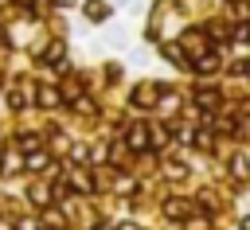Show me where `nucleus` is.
Listing matches in <instances>:
<instances>
[{
    "label": "nucleus",
    "mask_w": 250,
    "mask_h": 230,
    "mask_svg": "<svg viewBox=\"0 0 250 230\" xmlns=\"http://www.w3.org/2000/svg\"><path fill=\"white\" fill-rule=\"evenodd\" d=\"M94 230H109V226H94Z\"/></svg>",
    "instance_id": "obj_23"
},
{
    "label": "nucleus",
    "mask_w": 250,
    "mask_h": 230,
    "mask_svg": "<svg viewBox=\"0 0 250 230\" xmlns=\"http://www.w3.org/2000/svg\"><path fill=\"white\" fill-rule=\"evenodd\" d=\"M27 195H31L35 207H51V203H55V187H31Z\"/></svg>",
    "instance_id": "obj_6"
},
{
    "label": "nucleus",
    "mask_w": 250,
    "mask_h": 230,
    "mask_svg": "<svg viewBox=\"0 0 250 230\" xmlns=\"http://www.w3.org/2000/svg\"><path fill=\"white\" fill-rule=\"evenodd\" d=\"M86 16H90V19H105V16H109V8H105L102 0H90V4H86Z\"/></svg>",
    "instance_id": "obj_12"
},
{
    "label": "nucleus",
    "mask_w": 250,
    "mask_h": 230,
    "mask_svg": "<svg viewBox=\"0 0 250 230\" xmlns=\"http://www.w3.org/2000/svg\"><path fill=\"white\" fill-rule=\"evenodd\" d=\"M35 101H39V105H43V109H55V105H59V101H62V97H59V90H47V86H43V90H39V97H35Z\"/></svg>",
    "instance_id": "obj_8"
},
{
    "label": "nucleus",
    "mask_w": 250,
    "mask_h": 230,
    "mask_svg": "<svg viewBox=\"0 0 250 230\" xmlns=\"http://www.w3.org/2000/svg\"><path fill=\"white\" fill-rule=\"evenodd\" d=\"M230 175L250 179V160H246V156H234V160H230Z\"/></svg>",
    "instance_id": "obj_10"
},
{
    "label": "nucleus",
    "mask_w": 250,
    "mask_h": 230,
    "mask_svg": "<svg viewBox=\"0 0 250 230\" xmlns=\"http://www.w3.org/2000/svg\"><path fill=\"white\" fill-rule=\"evenodd\" d=\"M0 164H4V172H20V168H27V160L20 156V148H16V152H8Z\"/></svg>",
    "instance_id": "obj_9"
},
{
    "label": "nucleus",
    "mask_w": 250,
    "mask_h": 230,
    "mask_svg": "<svg viewBox=\"0 0 250 230\" xmlns=\"http://www.w3.org/2000/svg\"><path fill=\"white\" fill-rule=\"evenodd\" d=\"M129 148H133V152H148V148H152V133H148V125L129 129Z\"/></svg>",
    "instance_id": "obj_1"
},
{
    "label": "nucleus",
    "mask_w": 250,
    "mask_h": 230,
    "mask_svg": "<svg viewBox=\"0 0 250 230\" xmlns=\"http://www.w3.org/2000/svg\"><path fill=\"white\" fill-rule=\"evenodd\" d=\"M164 214L176 218V222H184V218H191V203H184V199H168V203H164Z\"/></svg>",
    "instance_id": "obj_2"
},
{
    "label": "nucleus",
    "mask_w": 250,
    "mask_h": 230,
    "mask_svg": "<svg viewBox=\"0 0 250 230\" xmlns=\"http://www.w3.org/2000/svg\"><path fill=\"white\" fill-rule=\"evenodd\" d=\"M0 172H4V164H0Z\"/></svg>",
    "instance_id": "obj_25"
},
{
    "label": "nucleus",
    "mask_w": 250,
    "mask_h": 230,
    "mask_svg": "<svg viewBox=\"0 0 250 230\" xmlns=\"http://www.w3.org/2000/svg\"><path fill=\"white\" fill-rule=\"evenodd\" d=\"M129 101H133V105H145V109H148V105H156V101H160V97H156V94H152V86H145V90H141V86H137V90H133V97H129Z\"/></svg>",
    "instance_id": "obj_4"
},
{
    "label": "nucleus",
    "mask_w": 250,
    "mask_h": 230,
    "mask_svg": "<svg viewBox=\"0 0 250 230\" xmlns=\"http://www.w3.org/2000/svg\"><path fill=\"white\" fill-rule=\"evenodd\" d=\"M74 191H86V195L98 191V187H94V175H90V172H74Z\"/></svg>",
    "instance_id": "obj_11"
},
{
    "label": "nucleus",
    "mask_w": 250,
    "mask_h": 230,
    "mask_svg": "<svg viewBox=\"0 0 250 230\" xmlns=\"http://www.w3.org/2000/svg\"><path fill=\"white\" fill-rule=\"evenodd\" d=\"M117 230H137V226H133V222H121V226H117Z\"/></svg>",
    "instance_id": "obj_19"
},
{
    "label": "nucleus",
    "mask_w": 250,
    "mask_h": 230,
    "mask_svg": "<svg viewBox=\"0 0 250 230\" xmlns=\"http://www.w3.org/2000/svg\"><path fill=\"white\" fill-rule=\"evenodd\" d=\"M0 43H8V39H4V31H0Z\"/></svg>",
    "instance_id": "obj_22"
},
{
    "label": "nucleus",
    "mask_w": 250,
    "mask_h": 230,
    "mask_svg": "<svg viewBox=\"0 0 250 230\" xmlns=\"http://www.w3.org/2000/svg\"><path fill=\"white\" fill-rule=\"evenodd\" d=\"M8 105H12V109H23V105H27V97H23L20 90H12V94H8Z\"/></svg>",
    "instance_id": "obj_16"
},
{
    "label": "nucleus",
    "mask_w": 250,
    "mask_h": 230,
    "mask_svg": "<svg viewBox=\"0 0 250 230\" xmlns=\"http://www.w3.org/2000/svg\"><path fill=\"white\" fill-rule=\"evenodd\" d=\"M16 148H23V152H39V136H20Z\"/></svg>",
    "instance_id": "obj_15"
},
{
    "label": "nucleus",
    "mask_w": 250,
    "mask_h": 230,
    "mask_svg": "<svg viewBox=\"0 0 250 230\" xmlns=\"http://www.w3.org/2000/svg\"><path fill=\"white\" fill-rule=\"evenodd\" d=\"M43 230H59V226H43Z\"/></svg>",
    "instance_id": "obj_24"
},
{
    "label": "nucleus",
    "mask_w": 250,
    "mask_h": 230,
    "mask_svg": "<svg viewBox=\"0 0 250 230\" xmlns=\"http://www.w3.org/2000/svg\"><path fill=\"white\" fill-rule=\"evenodd\" d=\"M215 66H219V58H215V55H199V58H195V70H207V74H211Z\"/></svg>",
    "instance_id": "obj_14"
},
{
    "label": "nucleus",
    "mask_w": 250,
    "mask_h": 230,
    "mask_svg": "<svg viewBox=\"0 0 250 230\" xmlns=\"http://www.w3.org/2000/svg\"><path fill=\"white\" fill-rule=\"evenodd\" d=\"M39 62L47 66H62V43H51V47H43V55H39Z\"/></svg>",
    "instance_id": "obj_3"
},
{
    "label": "nucleus",
    "mask_w": 250,
    "mask_h": 230,
    "mask_svg": "<svg viewBox=\"0 0 250 230\" xmlns=\"http://www.w3.org/2000/svg\"><path fill=\"white\" fill-rule=\"evenodd\" d=\"M27 168H31V172H43V168H51V152H47V148L31 152V156H27Z\"/></svg>",
    "instance_id": "obj_7"
},
{
    "label": "nucleus",
    "mask_w": 250,
    "mask_h": 230,
    "mask_svg": "<svg viewBox=\"0 0 250 230\" xmlns=\"http://www.w3.org/2000/svg\"><path fill=\"white\" fill-rule=\"evenodd\" d=\"M238 230H250V214H242V222H238Z\"/></svg>",
    "instance_id": "obj_18"
},
{
    "label": "nucleus",
    "mask_w": 250,
    "mask_h": 230,
    "mask_svg": "<svg viewBox=\"0 0 250 230\" xmlns=\"http://www.w3.org/2000/svg\"><path fill=\"white\" fill-rule=\"evenodd\" d=\"M184 230H207V218H195L191 214V218H184Z\"/></svg>",
    "instance_id": "obj_17"
},
{
    "label": "nucleus",
    "mask_w": 250,
    "mask_h": 230,
    "mask_svg": "<svg viewBox=\"0 0 250 230\" xmlns=\"http://www.w3.org/2000/svg\"><path fill=\"white\" fill-rule=\"evenodd\" d=\"M195 105H199L203 113H211V109L219 105V90H199V94H195Z\"/></svg>",
    "instance_id": "obj_5"
},
{
    "label": "nucleus",
    "mask_w": 250,
    "mask_h": 230,
    "mask_svg": "<svg viewBox=\"0 0 250 230\" xmlns=\"http://www.w3.org/2000/svg\"><path fill=\"white\" fill-rule=\"evenodd\" d=\"M164 172H168V179H184V175H188V168H184L180 160H168V164H164Z\"/></svg>",
    "instance_id": "obj_13"
},
{
    "label": "nucleus",
    "mask_w": 250,
    "mask_h": 230,
    "mask_svg": "<svg viewBox=\"0 0 250 230\" xmlns=\"http://www.w3.org/2000/svg\"><path fill=\"white\" fill-rule=\"evenodd\" d=\"M0 230H12V222H0Z\"/></svg>",
    "instance_id": "obj_20"
},
{
    "label": "nucleus",
    "mask_w": 250,
    "mask_h": 230,
    "mask_svg": "<svg viewBox=\"0 0 250 230\" xmlns=\"http://www.w3.org/2000/svg\"><path fill=\"white\" fill-rule=\"evenodd\" d=\"M59 4H74V0H59Z\"/></svg>",
    "instance_id": "obj_21"
}]
</instances>
